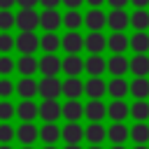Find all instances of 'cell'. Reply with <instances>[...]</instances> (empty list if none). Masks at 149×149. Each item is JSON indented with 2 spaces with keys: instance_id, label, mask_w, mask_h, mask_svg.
Masks as SVG:
<instances>
[{
  "instance_id": "cell-31",
  "label": "cell",
  "mask_w": 149,
  "mask_h": 149,
  "mask_svg": "<svg viewBox=\"0 0 149 149\" xmlns=\"http://www.w3.org/2000/svg\"><path fill=\"white\" fill-rule=\"evenodd\" d=\"M81 116H84V105L79 102V98L77 100H68L63 105V119L65 121H79Z\"/></svg>"
},
{
  "instance_id": "cell-24",
  "label": "cell",
  "mask_w": 149,
  "mask_h": 149,
  "mask_svg": "<svg viewBox=\"0 0 149 149\" xmlns=\"http://www.w3.org/2000/svg\"><path fill=\"white\" fill-rule=\"evenodd\" d=\"M107 116L112 121H126L130 116V105L126 100H112L107 105Z\"/></svg>"
},
{
  "instance_id": "cell-36",
  "label": "cell",
  "mask_w": 149,
  "mask_h": 149,
  "mask_svg": "<svg viewBox=\"0 0 149 149\" xmlns=\"http://www.w3.org/2000/svg\"><path fill=\"white\" fill-rule=\"evenodd\" d=\"M130 116H133V121H147L149 119V102L147 100H135L130 105Z\"/></svg>"
},
{
  "instance_id": "cell-42",
  "label": "cell",
  "mask_w": 149,
  "mask_h": 149,
  "mask_svg": "<svg viewBox=\"0 0 149 149\" xmlns=\"http://www.w3.org/2000/svg\"><path fill=\"white\" fill-rule=\"evenodd\" d=\"M12 116H16V107L7 100H0V121H9Z\"/></svg>"
},
{
  "instance_id": "cell-34",
  "label": "cell",
  "mask_w": 149,
  "mask_h": 149,
  "mask_svg": "<svg viewBox=\"0 0 149 149\" xmlns=\"http://www.w3.org/2000/svg\"><path fill=\"white\" fill-rule=\"evenodd\" d=\"M40 49H42L44 54H56V51L61 49V37H58L56 33H44V35L40 37Z\"/></svg>"
},
{
  "instance_id": "cell-13",
  "label": "cell",
  "mask_w": 149,
  "mask_h": 149,
  "mask_svg": "<svg viewBox=\"0 0 149 149\" xmlns=\"http://www.w3.org/2000/svg\"><path fill=\"white\" fill-rule=\"evenodd\" d=\"M107 140L112 144H126L130 140V128L123 121H112V126L107 128Z\"/></svg>"
},
{
  "instance_id": "cell-12",
  "label": "cell",
  "mask_w": 149,
  "mask_h": 149,
  "mask_svg": "<svg viewBox=\"0 0 149 149\" xmlns=\"http://www.w3.org/2000/svg\"><path fill=\"white\" fill-rule=\"evenodd\" d=\"M61 140L65 144H79L84 140V128L79 126V121H68L61 128Z\"/></svg>"
},
{
  "instance_id": "cell-18",
  "label": "cell",
  "mask_w": 149,
  "mask_h": 149,
  "mask_svg": "<svg viewBox=\"0 0 149 149\" xmlns=\"http://www.w3.org/2000/svg\"><path fill=\"white\" fill-rule=\"evenodd\" d=\"M63 116V105L58 100H42L40 102V119L42 121H58Z\"/></svg>"
},
{
  "instance_id": "cell-28",
  "label": "cell",
  "mask_w": 149,
  "mask_h": 149,
  "mask_svg": "<svg viewBox=\"0 0 149 149\" xmlns=\"http://www.w3.org/2000/svg\"><path fill=\"white\" fill-rule=\"evenodd\" d=\"M130 49L135 54H149V30H135L130 35Z\"/></svg>"
},
{
  "instance_id": "cell-25",
  "label": "cell",
  "mask_w": 149,
  "mask_h": 149,
  "mask_svg": "<svg viewBox=\"0 0 149 149\" xmlns=\"http://www.w3.org/2000/svg\"><path fill=\"white\" fill-rule=\"evenodd\" d=\"M16 116L21 121H35L40 116V105L33 102V100H21L16 105Z\"/></svg>"
},
{
  "instance_id": "cell-47",
  "label": "cell",
  "mask_w": 149,
  "mask_h": 149,
  "mask_svg": "<svg viewBox=\"0 0 149 149\" xmlns=\"http://www.w3.org/2000/svg\"><path fill=\"white\" fill-rule=\"evenodd\" d=\"M130 5H133L135 9H147V7H149V0H130Z\"/></svg>"
},
{
  "instance_id": "cell-56",
  "label": "cell",
  "mask_w": 149,
  "mask_h": 149,
  "mask_svg": "<svg viewBox=\"0 0 149 149\" xmlns=\"http://www.w3.org/2000/svg\"><path fill=\"white\" fill-rule=\"evenodd\" d=\"M0 149H12V144H0Z\"/></svg>"
},
{
  "instance_id": "cell-54",
  "label": "cell",
  "mask_w": 149,
  "mask_h": 149,
  "mask_svg": "<svg viewBox=\"0 0 149 149\" xmlns=\"http://www.w3.org/2000/svg\"><path fill=\"white\" fill-rule=\"evenodd\" d=\"M44 149H58L56 144H44Z\"/></svg>"
},
{
  "instance_id": "cell-30",
  "label": "cell",
  "mask_w": 149,
  "mask_h": 149,
  "mask_svg": "<svg viewBox=\"0 0 149 149\" xmlns=\"http://www.w3.org/2000/svg\"><path fill=\"white\" fill-rule=\"evenodd\" d=\"M130 140L135 144H149V123L147 121H135L130 126Z\"/></svg>"
},
{
  "instance_id": "cell-16",
  "label": "cell",
  "mask_w": 149,
  "mask_h": 149,
  "mask_svg": "<svg viewBox=\"0 0 149 149\" xmlns=\"http://www.w3.org/2000/svg\"><path fill=\"white\" fill-rule=\"evenodd\" d=\"M84 70L88 72V77H102V72H107V58H102V54H88Z\"/></svg>"
},
{
  "instance_id": "cell-39",
  "label": "cell",
  "mask_w": 149,
  "mask_h": 149,
  "mask_svg": "<svg viewBox=\"0 0 149 149\" xmlns=\"http://www.w3.org/2000/svg\"><path fill=\"white\" fill-rule=\"evenodd\" d=\"M12 93H16V81H12L9 77H0V100L12 98Z\"/></svg>"
},
{
  "instance_id": "cell-5",
  "label": "cell",
  "mask_w": 149,
  "mask_h": 149,
  "mask_svg": "<svg viewBox=\"0 0 149 149\" xmlns=\"http://www.w3.org/2000/svg\"><path fill=\"white\" fill-rule=\"evenodd\" d=\"M40 72L42 77H58V72H63V58L56 54H44L40 58Z\"/></svg>"
},
{
  "instance_id": "cell-40",
  "label": "cell",
  "mask_w": 149,
  "mask_h": 149,
  "mask_svg": "<svg viewBox=\"0 0 149 149\" xmlns=\"http://www.w3.org/2000/svg\"><path fill=\"white\" fill-rule=\"evenodd\" d=\"M12 49H16V37L9 35V30L0 33V54H9Z\"/></svg>"
},
{
  "instance_id": "cell-41",
  "label": "cell",
  "mask_w": 149,
  "mask_h": 149,
  "mask_svg": "<svg viewBox=\"0 0 149 149\" xmlns=\"http://www.w3.org/2000/svg\"><path fill=\"white\" fill-rule=\"evenodd\" d=\"M16 26V16L9 9H0V33L2 30H12Z\"/></svg>"
},
{
  "instance_id": "cell-19",
  "label": "cell",
  "mask_w": 149,
  "mask_h": 149,
  "mask_svg": "<svg viewBox=\"0 0 149 149\" xmlns=\"http://www.w3.org/2000/svg\"><path fill=\"white\" fill-rule=\"evenodd\" d=\"M84 93L88 95V100H95V98H102L107 93V81L102 77H88L84 81Z\"/></svg>"
},
{
  "instance_id": "cell-27",
  "label": "cell",
  "mask_w": 149,
  "mask_h": 149,
  "mask_svg": "<svg viewBox=\"0 0 149 149\" xmlns=\"http://www.w3.org/2000/svg\"><path fill=\"white\" fill-rule=\"evenodd\" d=\"M40 140H42L44 144H56V142L61 140V128H58V123H56V121H44L42 128H40Z\"/></svg>"
},
{
  "instance_id": "cell-32",
  "label": "cell",
  "mask_w": 149,
  "mask_h": 149,
  "mask_svg": "<svg viewBox=\"0 0 149 149\" xmlns=\"http://www.w3.org/2000/svg\"><path fill=\"white\" fill-rule=\"evenodd\" d=\"M130 95L135 100H147L149 98V79L147 77H135L130 81Z\"/></svg>"
},
{
  "instance_id": "cell-23",
  "label": "cell",
  "mask_w": 149,
  "mask_h": 149,
  "mask_svg": "<svg viewBox=\"0 0 149 149\" xmlns=\"http://www.w3.org/2000/svg\"><path fill=\"white\" fill-rule=\"evenodd\" d=\"M84 137H86V142H91V144H102V142L107 140V128H105L100 121H91V123L84 128Z\"/></svg>"
},
{
  "instance_id": "cell-29",
  "label": "cell",
  "mask_w": 149,
  "mask_h": 149,
  "mask_svg": "<svg viewBox=\"0 0 149 149\" xmlns=\"http://www.w3.org/2000/svg\"><path fill=\"white\" fill-rule=\"evenodd\" d=\"M130 72L135 77H147L149 74V54H135L130 58Z\"/></svg>"
},
{
  "instance_id": "cell-55",
  "label": "cell",
  "mask_w": 149,
  "mask_h": 149,
  "mask_svg": "<svg viewBox=\"0 0 149 149\" xmlns=\"http://www.w3.org/2000/svg\"><path fill=\"white\" fill-rule=\"evenodd\" d=\"M21 149H35L33 144H21Z\"/></svg>"
},
{
  "instance_id": "cell-10",
  "label": "cell",
  "mask_w": 149,
  "mask_h": 149,
  "mask_svg": "<svg viewBox=\"0 0 149 149\" xmlns=\"http://www.w3.org/2000/svg\"><path fill=\"white\" fill-rule=\"evenodd\" d=\"M107 72L112 77H123L126 72H130V58H126L123 54H112V58H107Z\"/></svg>"
},
{
  "instance_id": "cell-45",
  "label": "cell",
  "mask_w": 149,
  "mask_h": 149,
  "mask_svg": "<svg viewBox=\"0 0 149 149\" xmlns=\"http://www.w3.org/2000/svg\"><path fill=\"white\" fill-rule=\"evenodd\" d=\"M40 5L44 9H56L58 5H63V0H40Z\"/></svg>"
},
{
  "instance_id": "cell-8",
  "label": "cell",
  "mask_w": 149,
  "mask_h": 149,
  "mask_svg": "<svg viewBox=\"0 0 149 149\" xmlns=\"http://www.w3.org/2000/svg\"><path fill=\"white\" fill-rule=\"evenodd\" d=\"M107 28H109L112 33L130 28V14H128L126 9H112V12L107 14Z\"/></svg>"
},
{
  "instance_id": "cell-2",
  "label": "cell",
  "mask_w": 149,
  "mask_h": 149,
  "mask_svg": "<svg viewBox=\"0 0 149 149\" xmlns=\"http://www.w3.org/2000/svg\"><path fill=\"white\" fill-rule=\"evenodd\" d=\"M40 49V37L35 30H21L16 35V51L21 54H35Z\"/></svg>"
},
{
  "instance_id": "cell-6",
  "label": "cell",
  "mask_w": 149,
  "mask_h": 149,
  "mask_svg": "<svg viewBox=\"0 0 149 149\" xmlns=\"http://www.w3.org/2000/svg\"><path fill=\"white\" fill-rule=\"evenodd\" d=\"M16 28L19 30H37L40 28V12H35V9H19Z\"/></svg>"
},
{
  "instance_id": "cell-3",
  "label": "cell",
  "mask_w": 149,
  "mask_h": 149,
  "mask_svg": "<svg viewBox=\"0 0 149 149\" xmlns=\"http://www.w3.org/2000/svg\"><path fill=\"white\" fill-rule=\"evenodd\" d=\"M63 26V14L58 9H42L40 12V28L44 33H56Z\"/></svg>"
},
{
  "instance_id": "cell-50",
  "label": "cell",
  "mask_w": 149,
  "mask_h": 149,
  "mask_svg": "<svg viewBox=\"0 0 149 149\" xmlns=\"http://www.w3.org/2000/svg\"><path fill=\"white\" fill-rule=\"evenodd\" d=\"M63 149H81V144H65Z\"/></svg>"
},
{
  "instance_id": "cell-1",
  "label": "cell",
  "mask_w": 149,
  "mask_h": 149,
  "mask_svg": "<svg viewBox=\"0 0 149 149\" xmlns=\"http://www.w3.org/2000/svg\"><path fill=\"white\" fill-rule=\"evenodd\" d=\"M40 95H42V100H58V95H63V81L58 77H42Z\"/></svg>"
},
{
  "instance_id": "cell-46",
  "label": "cell",
  "mask_w": 149,
  "mask_h": 149,
  "mask_svg": "<svg viewBox=\"0 0 149 149\" xmlns=\"http://www.w3.org/2000/svg\"><path fill=\"white\" fill-rule=\"evenodd\" d=\"M84 2H86V0H63V5H65L68 9H79Z\"/></svg>"
},
{
  "instance_id": "cell-52",
  "label": "cell",
  "mask_w": 149,
  "mask_h": 149,
  "mask_svg": "<svg viewBox=\"0 0 149 149\" xmlns=\"http://www.w3.org/2000/svg\"><path fill=\"white\" fill-rule=\"evenodd\" d=\"M133 149H149V147H147V144H135Z\"/></svg>"
},
{
  "instance_id": "cell-14",
  "label": "cell",
  "mask_w": 149,
  "mask_h": 149,
  "mask_svg": "<svg viewBox=\"0 0 149 149\" xmlns=\"http://www.w3.org/2000/svg\"><path fill=\"white\" fill-rule=\"evenodd\" d=\"M84 26L88 30H102L107 26V14L100 9V7H91L86 14H84Z\"/></svg>"
},
{
  "instance_id": "cell-22",
  "label": "cell",
  "mask_w": 149,
  "mask_h": 149,
  "mask_svg": "<svg viewBox=\"0 0 149 149\" xmlns=\"http://www.w3.org/2000/svg\"><path fill=\"white\" fill-rule=\"evenodd\" d=\"M63 72H65V77H79L84 72V58L79 54H65V58H63Z\"/></svg>"
},
{
  "instance_id": "cell-33",
  "label": "cell",
  "mask_w": 149,
  "mask_h": 149,
  "mask_svg": "<svg viewBox=\"0 0 149 149\" xmlns=\"http://www.w3.org/2000/svg\"><path fill=\"white\" fill-rule=\"evenodd\" d=\"M63 26H65L68 30H79V28L84 26V14H81L79 9H65V14H63Z\"/></svg>"
},
{
  "instance_id": "cell-48",
  "label": "cell",
  "mask_w": 149,
  "mask_h": 149,
  "mask_svg": "<svg viewBox=\"0 0 149 149\" xmlns=\"http://www.w3.org/2000/svg\"><path fill=\"white\" fill-rule=\"evenodd\" d=\"M16 5V0H0V9H12Z\"/></svg>"
},
{
  "instance_id": "cell-44",
  "label": "cell",
  "mask_w": 149,
  "mask_h": 149,
  "mask_svg": "<svg viewBox=\"0 0 149 149\" xmlns=\"http://www.w3.org/2000/svg\"><path fill=\"white\" fill-rule=\"evenodd\" d=\"M107 5L112 9H126V5H130V0H107Z\"/></svg>"
},
{
  "instance_id": "cell-53",
  "label": "cell",
  "mask_w": 149,
  "mask_h": 149,
  "mask_svg": "<svg viewBox=\"0 0 149 149\" xmlns=\"http://www.w3.org/2000/svg\"><path fill=\"white\" fill-rule=\"evenodd\" d=\"M88 149H102V144H91Z\"/></svg>"
},
{
  "instance_id": "cell-9",
  "label": "cell",
  "mask_w": 149,
  "mask_h": 149,
  "mask_svg": "<svg viewBox=\"0 0 149 149\" xmlns=\"http://www.w3.org/2000/svg\"><path fill=\"white\" fill-rule=\"evenodd\" d=\"M84 49L88 54H102L107 49V37L102 35V30H91L84 37Z\"/></svg>"
},
{
  "instance_id": "cell-26",
  "label": "cell",
  "mask_w": 149,
  "mask_h": 149,
  "mask_svg": "<svg viewBox=\"0 0 149 149\" xmlns=\"http://www.w3.org/2000/svg\"><path fill=\"white\" fill-rule=\"evenodd\" d=\"M81 93H84V81L79 77H65V81H63V95L68 100H77Z\"/></svg>"
},
{
  "instance_id": "cell-49",
  "label": "cell",
  "mask_w": 149,
  "mask_h": 149,
  "mask_svg": "<svg viewBox=\"0 0 149 149\" xmlns=\"http://www.w3.org/2000/svg\"><path fill=\"white\" fill-rule=\"evenodd\" d=\"M105 2H107V0H86V5H88V7H102Z\"/></svg>"
},
{
  "instance_id": "cell-17",
  "label": "cell",
  "mask_w": 149,
  "mask_h": 149,
  "mask_svg": "<svg viewBox=\"0 0 149 149\" xmlns=\"http://www.w3.org/2000/svg\"><path fill=\"white\" fill-rule=\"evenodd\" d=\"M107 93L112 95V100H126V95L130 93V81H126L123 77H112L107 81Z\"/></svg>"
},
{
  "instance_id": "cell-4",
  "label": "cell",
  "mask_w": 149,
  "mask_h": 149,
  "mask_svg": "<svg viewBox=\"0 0 149 149\" xmlns=\"http://www.w3.org/2000/svg\"><path fill=\"white\" fill-rule=\"evenodd\" d=\"M61 49L65 54H79V51H84V35L79 30H65V35L61 37Z\"/></svg>"
},
{
  "instance_id": "cell-35",
  "label": "cell",
  "mask_w": 149,
  "mask_h": 149,
  "mask_svg": "<svg viewBox=\"0 0 149 149\" xmlns=\"http://www.w3.org/2000/svg\"><path fill=\"white\" fill-rule=\"evenodd\" d=\"M130 28L133 30H149V12L147 9H133V14H130Z\"/></svg>"
},
{
  "instance_id": "cell-15",
  "label": "cell",
  "mask_w": 149,
  "mask_h": 149,
  "mask_svg": "<svg viewBox=\"0 0 149 149\" xmlns=\"http://www.w3.org/2000/svg\"><path fill=\"white\" fill-rule=\"evenodd\" d=\"M40 70V58H35V54H21V58L16 61V72L21 77H33Z\"/></svg>"
},
{
  "instance_id": "cell-37",
  "label": "cell",
  "mask_w": 149,
  "mask_h": 149,
  "mask_svg": "<svg viewBox=\"0 0 149 149\" xmlns=\"http://www.w3.org/2000/svg\"><path fill=\"white\" fill-rule=\"evenodd\" d=\"M12 140H16V128L9 121H0V144H9Z\"/></svg>"
},
{
  "instance_id": "cell-38",
  "label": "cell",
  "mask_w": 149,
  "mask_h": 149,
  "mask_svg": "<svg viewBox=\"0 0 149 149\" xmlns=\"http://www.w3.org/2000/svg\"><path fill=\"white\" fill-rule=\"evenodd\" d=\"M16 70V61L9 54H0V77H9Z\"/></svg>"
},
{
  "instance_id": "cell-21",
  "label": "cell",
  "mask_w": 149,
  "mask_h": 149,
  "mask_svg": "<svg viewBox=\"0 0 149 149\" xmlns=\"http://www.w3.org/2000/svg\"><path fill=\"white\" fill-rule=\"evenodd\" d=\"M107 49L112 54H123L126 49H130V37L126 35V30H116L107 37Z\"/></svg>"
},
{
  "instance_id": "cell-7",
  "label": "cell",
  "mask_w": 149,
  "mask_h": 149,
  "mask_svg": "<svg viewBox=\"0 0 149 149\" xmlns=\"http://www.w3.org/2000/svg\"><path fill=\"white\" fill-rule=\"evenodd\" d=\"M16 95L21 100H33L35 95H40V81H35L33 77H21L16 81Z\"/></svg>"
},
{
  "instance_id": "cell-51",
  "label": "cell",
  "mask_w": 149,
  "mask_h": 149,
  "mask_svg": "<svg viewBox=\"0 0 149 149\" xmlns=\"http://www.w3.org/2000/svg\"><path fill=\"white\" fill-rule=\"evenodd\" d=\"M112 149H126V144H112Z\"/></svg>"
},
{
  "instance_id": "cell-11",
  "label": "cell",
  "mask_w": 149,
  "mask_h": 149,
  "mask_svg": "<svg viewBox=\"0 0 149 149\" xmlns=\"http://www.w3.org/2000/svg\"><path fill=\"white\" fill-rule=\"evenodd\" d=\"M16 140L21 144H35L40 140V128L33 121H21V126L16 128Z\"/></svg>"
},
{
  "instance_id": "cell-20",
  "label": "cell",
  "mask_w": 149,
  "mask_h": 149,
  "mask_svg": "<svg viewBox=\"0 0 149 149\" xmlns=\"http://www.w3.org/2000/svg\"><path fill=\"white\" fill-rule=\"evenodd\" d=\"M84 116L88 121H102L107 116V105L102 102V98H95V100H88L84 105Z\"/></svg>"
},
{
  "instance_id": "cell-43",
  "label": "cell",
  "mask_w": 149,
  "mask_h": 149,
  "mask_svg": "<svg viewBox=\"0 0 149 149\" xmlns=\"http://www.w3.org/2000/svg\"><path fill=\"white\" fill-rule=\"evenodd\" d=\"M16 5L21 9H35V5H40V0H16Z\"/></svg>"
}]
</instances>
